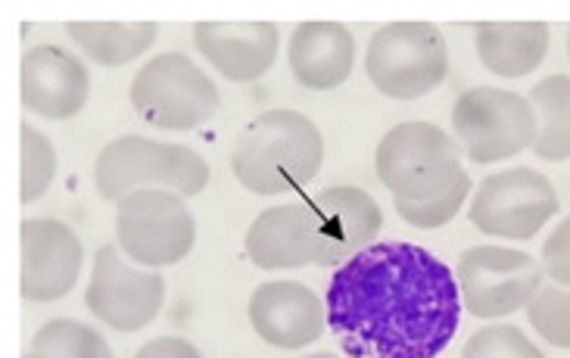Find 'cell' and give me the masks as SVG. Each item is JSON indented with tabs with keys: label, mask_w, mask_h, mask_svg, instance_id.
Segmentation results:
<instances>
[{
	"label": "cell",
	"mask_w": 570,
	"mask_h": 358,
	"mask_svg": "<svg viewBox=\"0 0 570 358\" xmlns=\"http://www.w3.org/2000/svg\"><path fill=\"white\" fill-rule=\"evenodd\" d=\"M462 287L440 256L377 240L327 284V327L353 358H436L459 334Z\"/></svg>",
	"instance_id": "cell-1"
},
{
	"label": "cell",
	"mask_w": 570,
	"mask_h": 358,
	"mask_svg": "<svg viewBox=\"0 0 570 358\" xmlns=\"http://www.w3.org/2000/svg\"><path fill=\"white\" fill-rule=\"evenodd\" d=\"M324 138L318 125L293 109H268L240 128L232 171L256 197L293 193L322 171Z\"/></svg>",
	"instance_id": "cell-2"
},
{
	"label": "cell",
	"mask_w": 570,
	"mask_h": 358,
	"mask_svg": "<svg viewBox=\"0 0 570 358\" xmlns=\"http://www.w3.org/2000/svg\"><path fill=\"white\" fill-rule=\"evenodd\" d=\"M94 185L109 202H119L147 185L171 187L187 200L209 185V162L185 143L125 135L100 150L94 162Z\"/></svg>",
	"instance_id": "cell-3"
},
{
	"label": "cell",
	"mask_w": 570,
	"mask_h": 358,
	"mask_svg": "<svg viewBox=\"0 0 570 358\" xmlns=\"http://www.w3.org/2000/svg\"><path fill=\"white\" fill-rule=\"evenodd\" d=\"M462 143L431 122L390 128L374 153V171L393 200L431 202L464 175Z\"/></svg>",
	"instance_id": "cell-4"
},
{
	"label": "cell",
	"mask_w": 570,
	"mask_h": 358,
	"mask_svg": "<svg viewBox=\"0 0 570 358\" xmlns=\"http://www.w3.org/2000/svg\"><path fill=\"white\" fill-rule=\"evenodd\" d=\"M131 107L159 131H194L218 112V88L197 62L169 50L147 60L131 81Z\"/></svg>",
	"instance_id": "cell-5"
},
{
	"label": "cell",
	"mask_w": 570,
	"mask_h": 358,
	"mask_svg": "<svg viewBox=\"0 0 570 358\" xmlns=\"http://www.w3.org/2000/svg\"><path fill=\"white\" fill-rule=\"evenodd\" d=\"M365 72L384 97L417 100L446 78V38L431 22H390L371 34Z\"/></svg>",
	"instance_id": "cell-6"
},
{
	"label": "cell",
	"mask_w": 570,
	"mask_h": 358,
	"mask_svg": "<svg viewBox=\"0 0 570 358\" xmlns=\"http://www.w3.org/2000/svg\"><path fill=\"white\" fill-rule=\"evenodd\" d=\"M116 237L128 259L147 268H166L190 256L197 221L181 193L144 187L116 202Z\"/></svg>",
	"instance_id": "cell-7"
},
{
	"label": "cell",
	"mask_w": 570,
	"mask_h": 358,
	"mask_svg": "<svg viewBox=\"0 0 570 358\" xmlns=\"http://www.w3.org/2000/svg\"><path fill=\"white\" fill-rule=\"evenodd\" d=\"M452 131L464 156L478 166L502 162L537 143V109L518 91L480 84L464 91L452 109Z\"/></svg>",
	"instance_id": "cell-8"
},
{
	"label": "cell",
	"mask_w": 570,
	"mask_h": 358,
	"mask_svg": "<svg viewBox=\"0 0 570 358\" xmlns=\"http://www.w3.org/2000/svg\"><path fill=\"white\" fill-rule=\"evenodd\" d=\"M558 209L561 200L556 185L542 171L518 166L483 178L468 206V218L480 233L499 240H533L558 216Z\"/></svg>",
	"instance_id": "cell-9"
},
{
	"label": "cell",
	"mask_w": 570,
	"mask_h": 358,
	"mask_svg": "<svg viewBox=\"0 0 570 358\" xmlns=\"http://www.w3.org/2000/svg\"><path fill=\"white\" fill-rule=\"evenodd\" d=\"M546 271L530 252L509 247H471L459 259V287L464 309L480 321L505 318L527 309L540 290Z\"/></svg>",
	"instance_id": "cell-10"
},
{
	"label": "cell",
	"mask_w": 570,
	"mask_h": 358,
	"mask_svg": "<svg viewBox=\"0 0 570 358\" xmlns=\"http://www.w3.org/2000/svg\"><path fill=\"white\" fill-rule=\"evenodd\" d=\"M88 309L119 334H135L154 321L166 302V280L154 271H138L119 256V247L97 249L88 294Z\"/></svg>",
	"instance_id": "cell-11"
},
{
	"label": "cell",
	"mask_w": 570,
	"mask_h": 358,
	"mask_svg": "<svg viewBox=\"0 0 570 358\" xmlns=\"http://www.w3.org/2000/svg\"><path fill=\"white\" fill-rule=\"evenodd\" d=\"M85 249L57 218H29L19 228V294L29 302H57L72 294Z\"/></svg>",
	"instance_id": "cell-12"
},
{
	"label": "cell",
	"mask_w": 570,
	"mask_h": 358,
	"mask_svg": "<svg viewBox=\"0 0 570 358\" xmlns=\"http://www.w3.org/2000/svg\"><path fill=\"white\" fill-rule=\"evenodd\" d=\"M315 209V265L334 268L346 265L355 252L377 243L384 231V212L377 200L362 187H327L312 197Z\"/></svg>",
	"instance_id": "cell-13"
},
{
	"label": "cell",
	"mask_w": 570,
	"mask_h": 358,
	"mask_svg": "<svg viewBox=\"0 0 570 358\" xmlns=\"http://www.w3.org/2000/svg\"><path fill=\"white\" fill-rule=\"evenodd\" d=\"M91 76L88 66L57 44H38L22 53L19 62V100L50 122L76 119L88 107Z\"/></svg>",
	"instance_id": "cell-14"
},
{
	"label": "cell",
	"mask_w": 570,
	"mask_h": 358,
	"mask_svg": "<svg viewBox=\"0 0 570 358\" xmlns=\"http://www.w3.org/2000/svg\"><path fill=\"white\" fill-rule=\"evenodd\" d=\"M249 325L275 349H306L322 340L327 315L318 296L299 280H268L249 296Z\"/></svg>",
	"instance_id": "cell-15"
},
{
	"label": "cell",
	"mask_w": 570,
	"mask_h": 358,
	"mask_svg": "<svg viewBox=\"0 0 570 358\" xmlns=\"http://www.w3.org/2000/svg\"><path fill=\"white\" fill-rule=\"evenodd\" d=\"M194 44L228 81H256L278 60L275 22H197Z\"/></svg>",
	"instance_id": "cell-16"
},
{
	"label": "cell",
	"mask_w": 570,
	"mask_h": 358,
	"mask_svg": "<svg viewBox=\"0 0 570 358\" xmlns=\"http://www.w3.org/2000/svg\"><path fill=\"white\" fill-rule=\"evenodd\" d=\"M249 262L263 271L315 265V209L312 202L272 206L253 218L247 240Z\"/></svg>",
	"instance_id": "cell-17"
},
{
	"label": "cell",
	"mask_w": 570,
	"mask_h": 358,
	"mask_svg": "<svg viewBox=\"0 0 570 358\" xmlns=\"http://www.w3.org/2000/svg\"><path fill=\"white\" fill-rule=\"evenodd\" d=\"M293 78L308 91H334L353 76L355 38L340 22H299L287 44Z\"/></svg>",
	"instance_id": "cell-18"
},
{
	"label": "cell",
	"mask_w": 570,
	"mask_h": 358,
	"mask_svg": "<svg viewBox=\"0 0 570 358\" xmlns=\"http://www.w3.org/2000/svg\"><path fill=\"white\" fill-rule=\"evenodd\" d=\"M480 62L502 78H524L549 53L546 22H480L474 29Z\"/></svg>",
	"instance_id": "cell-19"
},
{
	"label": "cell",
	"mask_w": 570,
	"mask_h": 358,
	"mask_svg": "<svg viewBox=\"0 0 570 358\" xmlns=\"http://www.w3.org/2000/svg\"><path fill=\"white\" fill-rule=\"evenodd\" d=\"M66 34L97 66H128L156 41L154 22H69Z\"/></svg>",
	"instance_id": "cell-20"
},
{
	"label": "cell",
	"mask_w": 570,
	"mask_h": 358,
	"mask_svg": "<svg viewBox=\"0 0 570 358\" xmlns=\"http://www.w3.org/2000/svg\"><path fill=\"white\" fill-rule=\"evenodd\" d=\"M537 109V143L533 153L546 162H568L570 159V76H549L527 97Z\"/></svg>",
	"instance_id": "cell-21"
},
{
	"label": "cell",
	"mask_w": 570,
	"mask_h": 358,
	"mask_svg": "<svg viewBox=\"0 0 570 358\" xmlns=\"http://www.w3.org/2000/svg\"><path fill=\"white\" fill-rule=\"evenodd\" d=\"M35 358H112L109 342L88 325L78 321H47L35 340H31Z\"/></svg>",
	"instance_id": "cell-22"
},
{
	"label": "cell",
	"mask_w": 570,
	"mask_h": 358,
	"mask_svg": "<svg viewBox=\"0 0 570 358\" xmlns=\"http://www.w3.org/2000/svg\"><path fill=\"white\" fill-rule=\"evenodd\" d=\"M19 143H22V153H19V200L35 202L41 200L47 193V187L53 185L57 178V150L47 135H41L38 128H31L29 122L19 125Z\"/></svg>",
	"instance_id": "cell-23"
},
{
	"label": "cell",
	"mask_w": 570,
	"mask_h": 358,
	"mask_svg": "<svg viewBox=\"0 0 570 358\" xmlns=\"http://www.w3.org/2000/svg\"><path fill=\"white\" fill-rule=\"evenodd\" d=\"M527 318L542 340L570 349V287H542L540 296L527 306Z\"/></svg>",
	"instance_id": "cell-24"
},
{
	"label": "cell",
	"mask_w": 570,
	"mask_h": 358,
	"mask_svg": "<svg viewBox=\"0 0 570 358\" xmlns=\"http://www.w3.org/2000/svg\"><path fill=\"white\" fill-rule=\"evenodd\" d=\"M462 358H546L537 342L521 327L493 325L471 334L464 342Z\"/></svg>",
	"instance_id": "cell-25"
},
{
	"label": "cell",
	"mask_w": 570,
	"mask_h": 358,
	"mask_svg": "<svg viewBox=\"0 0 570 358\" xmlns=\"http://www.w3.org/2000/svg\"><path fill=\"white\" fill-rule=\"evenodd\" d=\"M471 175L464 171L462 178L455 181V185L449 187L446 193H440L436 200L431 202H405V200H396V212H400L402 221H409L412 228H421V231H433V228H443L449 225L452 218L459 216V209L464 206L468 200V193H471Z\"/></svg>",
	"instance_id": "cell-26"
},
{
	"label": "cell",
	"mask_w": 570,
	"mask_h": 358,
	"mask_svg": "<svg viewBox=\"0 0 570 358\" xmlns=\"http://www.w3.org/2000/svg\"><path fill=\"white\" fill-rule=\"evenodd\" d=\"M540 262L542 271L556 280L558 287H570V216L542 243Z\"/></svg>",
	"instance_id": "cell-27"
},
{
	"label": "cell",
	"mask_w": 570,
	"mask_h": 358,
	"mask_svg": "<svg viewBox=\"0 0 570 358\" xmlns=\"http://www.w3.org/2000/svg\"><path fill=\"white\" fill-rule=\"evenodd\" d=\"M135 358H203L200 349L185 337H156L147 346H140Z\"/></svg>",
	"instance_id": "cell-28"
},
{
	"label": "cell",
	"mask_w": 570,
	"mask_h": 358,
	"mask_svg": "<svg viewBox=\"0 0 570 358\" xmlns=\"http://www.w3.org/2000/svg\"><path fill=\"white\" fill-rule=\"evenodd\" d=\"M308 358H337L334 352H315V356H308Z\"/></svg>",
	"instance_id": "cell-29"
},
{
	"label": "cell",
	"mask_w": 570,
	"mask_h": 358,
	"mask_svg": "<svg viewBox=\"0 0 570 358\" xmlns=\"http://www.w3.org/2000/svg\"><path fill=\"white\" fill-rule=\"evenodd\" d=\"M26 358H35V356H31V352H29V356H26Z\"/></svg>",
	"instance_id": "cell-30"
},
{
	"label": "cell",
	"mask_w": 570,
	"mask_h": 358,
	"mask_svg": "<svg viewBox=\"0 0 570 358\" xmlns=\"http://www.w3.org/2000/svg\"><path fill=\"white\" fill-rule=\"evenodd\" d=\"M568 47H570V38H568Z\"/></svg>",
	"instance_id": "cell-31"
}]
</instances>
